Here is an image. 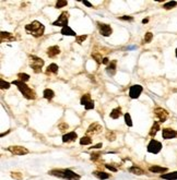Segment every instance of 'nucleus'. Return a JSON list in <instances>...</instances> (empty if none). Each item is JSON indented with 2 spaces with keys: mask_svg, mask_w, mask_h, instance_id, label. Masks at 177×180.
Instances as JSON below:
<instances>
[{
  "mask_svg": "<svg viewBox=\"0 0 177 180\" xmlns=\"http://www.w3.org/2000/svg\"><path fill=\"white\" fill-rule=\"evenodd\" d=\"M48 175L63 180H80L81 177L71 169H53L48 172Z\"/></svg>",
  "mask_w": 177,
  "mask_h": 180,
  "instance_id": "1",
  "label": "nucleus"
},
{
  "mask_svg": "<svg viewBox=\"0 0 177 180\" xmlns=\"http://www.w3.org/2000/svg\"><path fill=\"white\" fill-rule=\"evenodd\" d=\"M25 32L28 35H32L35 38H38V37L43 36L44 32H45V25L42 24L38 21H33L32 23L26 24L25 25Z\"/></svg>",
  "mask_w": 177,
  "mask_h": 180,
  "instance_id": "2",
  "label": "nucleus"
},
{
  "mask_svg": "<svg viewBox=\"0 0 177 180\" xmlns=\"http://www.w3.org/2000/svg\"><path fill=\"white\" fill-rule=\"evenodd\" d=\"M12 84H14V85L17 86L18 90L21 92V94L23 95L26 99L32 101V99L36 98V93H35V91L32 90L28 85H26L25 82H22L20 81V80H14V81L12 82Z\"/></svg>",
  "mask_w": 177,
  "mask_h": 180,
  "instance_id": "3",
  "label": "nucleus"
},
{
  "mask_svg": "<svg viewBox=\"0 0 177 180\" xmlns=\"http://www.w3.org/2000/svg\"><path fill=\"white\" fill-rule=\"evenodd\" d=\"M28 61H30V67L32 68V70L34 71V73H41L42 72V68L45 64V61H44L42 58L37 56H34V55H30L28 56Z\"/></svg>",
  "mask_w": 177,
  "mask_h": 180,
  "instance_id": "4",
  "label": "nucleus"
},
{
  "mask_svg": "<svg viewBox=\"0 0 177 180\" xmlns=\"http://www.w3.org/2000/svg\"><path fill=\"white\" fill-rule=\"evenodd\" d=\"M68 21H69V13H68L67 11H63L58 17V19L55 22H53V25L65 28V26H68Z\"/></svg>",
  "mask_w": 177,
  "mask_h": 180,
  "instance_id": "5",
  "label": "nucleus"
},
{
  "mask_svg": "<svg viewBox=\"0 0 177 180\" xmlns=\"http://www.w3.org/2000/svg\"><path fill=\"white\" fill-rule=\"evenodd\" d=\"M153 112L155 118L158 119L159 122H161V123L165 122L167 120V118H169V112H167V110L162 107H156Z\"/></svg>",
  "mask_w": 177,
  "mask_h": 180,
  "instance_id": "6",
  "label": "nucleus"
},
{
  "mask_svg": "<svg viewBox=\"0 0 177 180\" xmlns=\"http://www.w3.org/2000/svg\"><path fill=\"white\" fill-rule=\"evenodd\" d=\"M97 24V28H99L101 35H103L104 37H108L113 34V28L109 24L106 23H102V22H96Z\"/></svg>",
  "mask_w": 177,
  "mask_h": 180,
  "instance_id": "7",
  "label": "nucleus"
},
{
  "mask_svg": "<svg viewBox=\"0 0 177 180\" xmlns=\"http://www.w3.org/2000/svg\"><path fill=\"white\" fill-rule=\"evenodd\" d=\"M162 150V143L156 140L152 139L150 141V143L148 144V152L149 153H152V154H158V153L161 152Z\"/></svg>",
  "mask_w": 177,
  "mask_h": 180,
  "instance_id": "8",
  "label": "nucleus"
},
{
  "mask_svg": "<svg viewBox=\"0 0 177 180\" xmlns=\"http://www.w3.org/2000/svg\"><path fill=\"white\" fill-rule=\"evenodd\" d=\"M7 151H9L10 153H12L13 155H25L28 153V150L24 146H20V145H12V146H9L7 148Z\"/></svg>",
  "mask_w": 177,
  "mask_h": 180,
  "instance_id": "9",
  "label": "nucleus"
},
{
  "mask_svg": "<svg viewBox=\"0 0 177 180\" xmlns=\"http://www.w3.org/2000/svg\"><path fill=\"white\" fill-rule=\"evenodd\" d=\"M142 91H143V88L141 85H139V84H134V85L130 86V88H129V96H130V98H132V99L139 98V96L141 95Z\"/></svg>",
  "mask_w": 177,
  "mask_h": 180,
  "instance_id": "10",
  "label": "nucleus"
},
{
  "mask_svg": "<svg viewBox=\"0 0 177 180\" xmlns=\"http://www.w3.org/2000/svg\"><path fill=\"white\" fill-rule=\"evenodd\" d=\"M81 105L84 106V108L87 110H91L95 107L94 105V102L91 99V95L90 94H84L82 97H81V101H80Z\"/></svg>",
  "mask_w": 177,
  "mask_h": 180,
  "instance_id": "11",
  "label": "nucleus"
},
{
  "mask_svg": "<svg viewBox=\"0 0 177 180\" xmlns=\"http://www.w3.org/2000/svg\"><path fill=\"white\" fill-rule=\"evenodd\" d=\"M102 130H103V128H102L101 124H99L97 122H93V123H91L90 126H88V128L87 130V134L88 137H90V135H94V134L99 133Z\"/></svg>",
  "mask_w": 177,
  "mask_h": 180,
  "instance_id": "12",
  "label": "nucleus"
},
{
  "mask_svg": "<svg viewBox=\"0 0 177 180\" xmlns=\"http://www.w3.org/2000/svg\"><path fill=\"white\" fill-rule=\"evenodd\" d=\"M162 137L165 140H172L177 138V131L172 128H164L162 130Z\"/></svg>",
  "mask_w": 177,
  "mask_h": 180,
  "instance_id": "13",
  "label": "nucleus"
},
{
  "mask_svg": "<svg viewBox=\"0 0 177 180\" xmlns=\"http://www.w3.org/2000/svg\"><path fill=\"white\" fill-rule=\"evenodd\" d=\"M78 139V134H77L74 131H71V132H68L66 134L63 135V143H70V142H74Z\"/></svg>",
  "mask_w": 177,
  "mask_h": 180,
  "instance_id": "14",
  "label": "nucleus"
},
{
  "mask_svg": "<svg viewBox=\"0 0 177 180\" xmlns=\"http://www.w3.org/2000/svg\"><path fill=\"white\" fill-rule=\"evenodd\" d=\"M46 54L49 58H55L56 56H58L60 54V48L58 46H50L49 48H47Z\"/></svg>",
  "mask_w": 177,
  "mask_h": 180,
  "instance_id": "15",
  "label": "nucleus"
},
{
  "mask_svg": "<svg viewBox=\"0 0 177 180\" xmlns=\"http://www.w3.org/2000/svg\"><path fill=\"white\" fill-rule=\"evenodd\" d=\"M116 68H117V61L116 60H112V61L109 62V64L106 67V72H107V74L110 75V77L115 75V73H116Z\"/></svg>",
  "mask_w": 177,
  "mask_h": 180,
  "instance_id": "16",
  "label": "nucleus"
},
{
  "mask_svg": "<svg viewBox=\"0 0 177 180\" xmlns=\"http://www.w3.org/2000/svg\"><path fill=\"white\" fill-rule=\"evenodd\" d=\"M0 37H1L2 43H3V42H14L15 41L14 35L11 34V33H9V32H4V31H2V32L0 33Z\"/></svg>",
  "mask_w": 177,
  "mask_h": 180,
  "instance_id": "17",
  "label": "nucleus"
},
{
  "mask_svg": "<svg viewBox=\"0 0 177 180\" xmlns=\"http://www.w3.org/2000/svg\"><path fill=\"white\" fill-rule=\"evenodd\" d=\"M60 33L63 35V36H74V37L78 36V35H77V33L74 32V31L72 30V28H70L69 25H68V26H65V28H61Z\"/></svg>",
  "mask_w": 177,
  "mask_h": 180,
  "instance_id": "18",
  "label": "nucleus"
},
{
  "mask_svg": "<svg viewBox=\"0 0 177 180\" xmlns=\"http://www.w3.org/2000/svg\"><path fill=\"white\" fill-rule=\"evenodd\" d=\"M149 170L151 172H154V174H164V172H167V168L162 167V166L154 165V166H151V167L149 168Z\"/></svg>",
  "mask_w": 177,
  "mask_h": 180,
  "instance_id": "19",
  "label": "nucleus"
},
{
  "mask_svg": "<svg viewBox=\"0 0 177 180\" xmlns=\"http://www.w3.org/2000/svg\"><path fill=\"white\" fill-rule=\"evenodd\" d=\"M159 130H160V122L159 121H154V123L152 124L151 129H150V132H149V135L150 137H155L156 133L159 132Z\"/></svg>",
  "mask_w": 177,
  "mask_h": 180,
  "instance_id": "20",
  "label": "nucleus"
},
{
  "mask_svg": "<svg viewBox=\"0 0 177 180\" xmlns=\"http://www.w3.org/2000/svg\"><path fill=\"white\" fill-rule=\"evenodd\" d=\"M92 174H93V176H95L96 178H99L101 180H106L110 177V174H107V172H99V170L93 172Z\"/></svg>",
  "mask_w": 177,
  "mask_h": 180,
  "instance_id": "21",
  "label": "nucleus"
},
{
  "mask_svg": "<svg viewBox=\"0 0 177 180\" xmlns=\"http://www.w3.org/2000/svg\"><path fill=\"white\" fill-rule=\"evenodd\" d=\"M129 172H131V174H134V175H137V176H142V175H144L143 169H141V168L138 167L137 165L131 166V167L129 168Z\"/></svg>",
  "mask_w": 177,
  "mask_h": 180,
  "instance_id": "22",
  "label": "nucleus"
},
{
  "mask_svg": "<svg viewBox=\"0 0 177 180\" xmlns=\"http://www.w3.org/2000/svg\"><path fill=\"white\" fill-rule=\"evenodd\" d=\"M121 115H123V112H121V108L120 107H116V108H114L112 112H110L109 117L112 119H118Z\"/></svg>",
  "mask_w": 177,
  "mask_h": 180,
  "instance_id": "23",
  "label": "nucleus"
},
{
  "mask_svg": "<svg viewBox=\"0 0 177 180\" xmlns=\"http://www.w3.org/2000/svg\"><path fill=\"white\" fill-rule=\"evenodd\" d=\"M43 96H44V98L47 99V101H52V99L55 97V92L53 90H50V88H46V90H44V92H43Z\"/></svg>",
  "mask_w": 177,
  "mask_h": 180,
  "instance_id": "24",
  "label": "nucleus"
},
{
  "mask_svg": "<svg viewBox=\"0 0 177 180\" xmlns=\"http://www.w3.org/2000/svg\"><path fill=\"white\" fill-rule=\"evenodd\" d=\"M58 70H59V67L57 66L56 63H50L49 66L47 67L46 73H47V74H50V73H53V74H57V73H58Z\"/></svg>",
  "mask_w": 177,
  "mask_h": 180,
  "instance_id": "25",
  "label": "nucleus"
},
{
  "mask_svg": "<svg viewBox=\"0 0 177 180\" xmlns=\"http://www.w3.org/2000/svg\"><path fill=\"white\" fill-rule=\"evenodd\" d=\"M161 178L165 180H177V172H167V174H162Z\"/></svg>",
  "mask_w": 177,
  "mask_h": 180,
  "instance_id": "26",
  "label": "nucleus"
},
{
  "mask_svg": "<svg viewBox=\"0 0 177 180\" xmlns=\"http://www.w3.org/2000/svg\"><path fill=\"white\" fill-rule=\"evenodd\" d=\"M91 143H92V138L88 137V135L82 137L80 139V144H81V145H90Z\"/></svg>",
  "mask_w": 177,
  "mask_h": 180,
  "instance_id": "27",
  "label": "nucleus"
},
{
  "mask_svg": "<svg viewBox=\"0 0 177 180\" xmlns=\"http://www.w3.org/2000/svg\"><path fill=\"white\" fill-rule=\"evenodd\" d=\"M177 6V1H169L166 3L163 4V8L165 10H171V9H174Z\"/></svg>",
  "mask_w": 177,
  "mask_h": 180,
  "instance_id": "28",
  "label": "nucleus"
},
{
  "mask_svg": "<svg viewBox=\"0 0 177 180\" xmlns=\"http://www.w3.org/2000/svg\"><path fill=\"white\" fill-rule=\"evenodd\" d=\"M105 138L108 140V141H115L116 140V133L114 132V131H107L105 134Z\"/></svg>",
  "mask_w": 177,
  "mask_h": 180,
  "instance_id": "29",
  "label": "nucleus"
},
{
  "mask_svg": "<svg viewBox=\"0 0 177 180\" xmlns=\"http://www.w3.org/2000/svg\"><path fill=\"white\" fill-rule=\"evenodd\" d=\"M92 58L95 60V61L97 62L99 64H101L102 63V61H103V58H102V55L99 54V52H92Z\"/></svg>",
  "mask_w": 177,
  "mask_h": 180,
  "instance_id": "30",
  "label": "nucleus"
},
{
  "mask_svg": "<svg viewBox=\"0 0 177 180\" xmlns=\"http://www.w3.org/2000/svg\"><path fill=\"white\" fill-rule=\"evenodd\" d=\"M18 78H19L18 80H20V81L22 82H28V80H30V75H28V73H19Z\"/></svg>",
  "mask_w": 177,
  "mask_h": 180,
  "instance_id": "31",
  "label": "nucleus"
},
{
  "mask_svg": "<svg viewBox=\"0 0 177 180\" xmlns=\"http://www.w3.org/2000/svg\"><path fill=\"white\" fill-rule=\"evenodd\" d=\"M152 39H153V34H152L151 32H147L144 35V39H143V42H144L145 44H149L152 42Z\"/></svg>",
  "mask_w": 177,
  "mask_h": 180,
  "instance_id": "32",
  "label": "nucleus"
},
{
  "mask_svg": "<svg viewBox=\"0 0 177 180\" xmlns=\"http://www.w3.org/2000/svg\"><path fill=\"white\" fill-rule=\"evenodd\" d=\"M0 88H1V90H8V88H10V83L1 79L0 80Z\"/></svg>",
  "mask_w": 177,
  "mask_h": 180,
  "instance_id": "33",
  "label": "nucleus"
},
{
  "mask_svg": "<svg viewBox=\"0 0 177 180\" xmlns=\"http://www.w3.org/2000/svg\"><path fill=\"white\" fill-rule=\"evenodd\" d=\"M101 156H102L101 152H93L92 154H91L90 158H91V161H92V162H96Z\"/></svg>",
  "mask_w": 177,
  "mask_h": 180,
  "instance_id": "34",
  "label": "nucleus"
},
{
  "mask_svg": "<svg viewBox=\"0 0 177 180\" xmlns=\"http://www.w3.org/2000/svg\"><path fill=\"white\" fill-rule=\"evenodd\" d=\"M87 38H88V35H85V34L84 35H80V36L78 35V36L76 37V41H77V43H78L79 45H81L82 43H84V41Z\"/></svg>",
  "mask_w": 177,
  "mask_h": 180,
  "instance_id": "35",
  "label": "nucleus"
},
{
  "mask_svg": "<svg viewBox=\"0 0 177 180\" xmlns=\"http://www.w3.org/2000/svg\"><path fill=\"white\" fill-rule=\"evenodd\" d=\"M125 123L127 124L128 127H132V121H131V117H130V114H125Z\"/></svg>",
  "mask_w": 177,
  "mask_h": 180,
  "instance_id": "36",
  "label": "nucleus"
},
{
  "mask_svg": "<svg viewBox=\"0 0 177 180\" xmlns=\"http://www.w3.org/2000/svg\"><path fill=\"white\" fill-rule=\"evenodd\" d=\"M68 4V1H65V0H58L56 2V8L57 9H60V8H63Z\"/></svg>",
  "mask_w": 177,
  "mask_h": 180,
  "instance_id": "37",
  "label": "nucleus"
},
{
  "mask_svg": "<svg viewBox=\"0 0 177 180\" xmlns=\"http://www.w3.org/2000/svg\"><path fill=\"white\" fill-rule=\"evenodd\" d=\"M68 128H69V126H68L67 122H61V123L58 124V129L60 131H66L68 130Z\"/></svg>",
  "mask_w": 177,
  "mask_h": 180,
  "instance_id": "38",
  "label": "nucleus"
},
{
  "mask_svg": "<svg viewBox=\"0 0 177 180\" xmlns=\"http://www.w3.org/2000/svg\"><path fill=\"white\" fill-rule=\"evenodd\" d=\"M11 177H12L13 179L21 180V179H22V174H20V172H11Z\"/></svg>",
  "mask_w": 177,
  "mask_h": 180,
  "instance_id": "39",
  "label": "nucleus"
},
{
  "mask_svg": "<svg viewBox=\"0 0 177 180\" xmlns=\"http://www.w3.org/2000/svg\"><path fill=\"white\" fill-rule=\"evenodd\" d=\"M105 167L107 168V169H109L110 172H117V168L114 167L113 165H110V164H105Z\"/></svg>",
  "mask_w": 177,
  "mask_h": 180,
  "instance_id": "40",
  "label": "nucleus"
},
{
  "mask_svg": "<svg viewBox=\"0 0 177 180\" xmlns=\"http://www.w3.org/2000/svg\"><path fill=\"white\" fill-rule=\"evenodd\" d=\"M119 19L124 20V21H134V18L130 17V15H124V17H120Z\"/></svg>",
  "mask_w": 177,
  "mask_h": 180,
  "instance_id": "41",
  "label": "nucleus"
},
{
  "mask_svg": "<svg viewBox=\"0 0 177 180\" xmlns=\"http://www.w3.org/2000/svg\"><path fill=\"white\" fill-rule=\"evenodd\" d=\"M109 62H110V60L107 58V57H104L103 58V61H102V63L103 64H106V66H108L109 64Z\"/></svg>",
  "mask_w": 177,
  "mask_h": 180,
  "instance_id": "42",
  "label": "nucleus"
},
{
  "mask_svg": "<svg viewBox=\"0 0 177 180\" xmlns=\"http://www.w3.org/2000/svg\"><path fill=\"white\" fill-rule=\"evenodd\" d=\"M82 2H83V3H84L87 7H88V8H92V7H93L92 3H91V2H88V0H84V1H82Z\"/></svg>",
  "mask_w": 177,
  "mask_h": 180,
  "instance_id": "43",
  "label": "nucleus"
},
{
  "mask_svg": "<svg viewBox=\"0 0 177 180\" xmlns=\"http://www.w3.org/2000/svg\"><path fill=\"white\" fill-rule=\"evenodd\" d=\"M102 146H103V144H102V143H99V144H95V145H93L91 148H101Z\"/></svg>",
  "mask_w": 177,
  "mask_h": 180,
  "instance_id": "44",
  "label": "nucleus"
},
{
  "mask_svg": "<svg viewBox=\"0 0 177 180\" xmlns=\"http://www.w3.org/2000/svg\"><path fill=\"white\" fill-rule=\"evenodd\" d=\"M8 133H10V130H8V131H7V132H4V133H1V138H2V137H4V135H6V134H8Z\"/></svg>",
  "mask_w": 177,
  "mask_h": 180,
  "instance_id": "45",
  "label": "nucleus"
},
{
  "mask_svg": "<svg viewBox=\"0 0 177 180\" xmlns=\"http://www.w3.org/2000/svg\"><path fill=\"white\" fill-rule=\"evenodd\" d=\"M148 22H149V19H143V20H142V23H143V24L148 23Z\"/></svg>",
  "mask_w": 177,
  "mask_h": 180,
  "instance_id": "46",
  "label": "nucleus"
},
{
  "mask_svg": "<svg viewBox=\"0 0 177 180\" xmlns=\"http://www.w3.org/2000/svg\"><path fill=\"white\" fill-rule=\"evenodd\" d=\"M175 54H176V58H177V48H176V50H175Z\"/></svg>",
  "mask_w": 177,
  "mask_h": 180,
  "instance_id": "47",
  "label": "nucleus"
}]
</instances>
